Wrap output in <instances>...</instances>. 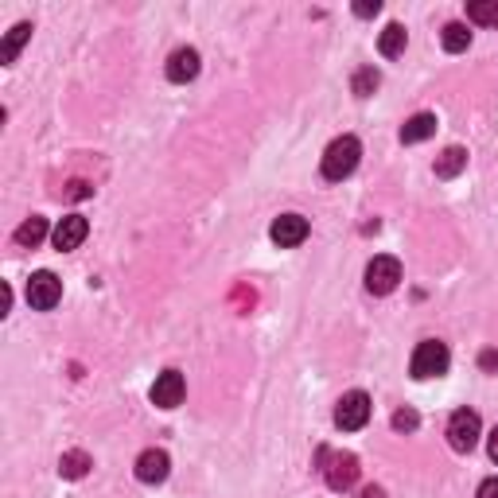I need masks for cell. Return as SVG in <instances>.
<instances>
[{"mask_svg":"<svg viewBox=\"0 0 498 498\" xmlns=\"http://www.w3.org/2000/svg\"><path fill=\"white\" fill-rule=\"evenodd\" d=\"M467 20L479 27H494L498 24V0H472L467 5Z\"/></svg>","mask_w":498,"mask_h":498,"instance_id":"obj_19","label":"cell"},{"mask_svg":"<svg viewBox=\"0 0 498 498\" xmlns=\"http://www.w3.org/2000/svg\"><path fill=\"white\" fill-rule=\"evenodd\" d=\"M475 498H498V475H494V479H482L479 491H475Z\"/></svg>","mask_w":498,"mask_h":498,"instance_id":"obj_24","label":"cell"},{"mask_svg":"<svg viewBox=\"0 0 498 498\" xmlns=\"http://www.w3.org/2000/svg\"><path fill=\"white\" fill-rule=\"evenodd\" d=\"M463 168H467V149H460V144H451V149L436 156V180H456Z\"/></svg>","mask_w":498,"mask_h":498,"instance_id":"obj_13","label":"cell"},{"mask_svg":"<svg viewBox=\"0 0 498 498\" xmlns=\"http://www.w3.org/2000/svg\"><path fill=\"white\" fill-rule=\"evenodd\" d=\"M436 133V117L432 113H417V117H409V121L401 125V144H420V140H429Z\"/></svg>","mask_w":498,"mask_h":498,"instance_id":"obj_14","label":"cell"},{"mask_svg":"<svg viewBox=\"0 0 498 498\" xmlns=\"http://www.w3.org/2000/svg\"><path fill=\"white\" fill-rule=\"evenodd\" d=\"M183 393H187V382H183V374L180 370H164L156 378V386H152V405L160 409H175L183 401Z\"/></svg>","mask_w":498,"mask_h":498,"instance_id":"obj_10","label":"cell"},{"mask_svg":"<svg viewBox=\"0 0 498 498\" xmlns=\"http://www.w3.org/2000/svg\"><path fill=\"white\" fill-rule=\"evenodd\" d=\"M441 43H444V51L460 55V51L472 47V32H467V24H448L441 32Z\"/></svg>","mask_w":498,"mask_h":498,"instance_id":"obj_20","label":"cell"},{"mask_svg":"<svg viewBox=\"0 0 498 498\" xmlns=\"http://www.w3.org/2000/svg\"><path fill=\"white\" fill-rule=\"evenodd\" d=\"M168 78L171 82H192V78H199V51L195 47H180V51H171V58H168Z\"/></svg>","mask_w":498,"mask_h":498,"instance_id":"obj_12","label":"cell"},{"mask_svg":"<svg viewBox=\"0 0 498 498\" xmlns=\"http://www.w3.org/2000/svg\"><path fill=\"white\" fill-rule=\"evenodd\" d=\"M58 300H63V281L47 269L32 273V281H27V304H32L36 312H51Z\"/></svg>","mask_w":498,"mask_h":498,"instance_id":"obj_7","label":"cell"},{"mask_svg":"<svg viewBox=\"0 0 498 498\" xmlns=\"http://www.w3.org/2000/svg\"><path fill=\"white\" fill-rule=\"evenodd\" d=\"M487 451H491V460H494V463H498V429H494V432H491V444H487Z\"/></svg>","mask_w":498,"mask_h":498,"instance_id":"obj_27","label":"cell"},{"mask_svg":"<svg viewBox=\"0 0 498 498\" xmlns=\"http://www.w3.org/2000/svg\"><path fill=\"white\" fill-rule=\"evenodd\" d=\"M370 413H374L370 398H366L362 389H350V393L339 398V405H335V424H339L343 432H358V429H366Z\"/></svg>","mask_w":498,"mask_h":498,"instance_id":"obj_4","label":"cell"},{"mask_svg":"<svg viewBox=\"0 0 498 498\" xmlns=\"http://www.w3.org/2000/svg\"><path fill=\"white\" fill-rule=\"evenodd\" d=\"M378 82H382V75H378L374 67H362L355 75V82H350V90H355V98H370L378 90Z\"/></svg>","mask_w":498,"mask_h":498,"instance_id":"obj_21","label":"cell"},{"mask_svg":"<svg viewBox=\"0 0 498 498\" xmlns=\"http://www.w3.org/2000/svg\"><path fill=\"white\" fill-rule=\"evenodd\" d=\"M405 43H409V36H405V27L401 24H389L382 36H378V51H382L386 58H398L401 51H405Z\"/></svg>","mask_w":498,"mask_h":498,"instance_id":"obj_18","label":"cell"},{"mask_svg":"<svg viewBox=\"0 0 498 498\" xmlns=\"http://www.w3.org/2000/svg\"><path fill=\"white\" fill-rule=\"evenodd\" d=\"M86 233H90V223H86L82 214H67V218H58V226L51 230V242L58 254H70V249H78L86 242Z\"/></svg>","mask_w":498,"mask_h":498,"instance_id":"obj_8","label":"cell"},{"mask_svg":"<svg viewBox=\"0 0 498 498\" xmlns=\"http://www.w3.org/2000/svg\"><path fill=\"white\" fill-rule=\"evenodd\" d=\"M307 230H312V226H307V218H304V214H281V218L273 223L269 238H273L276 245H281V249H296V245L307 238Z\"/></svg>","mask_w":498,"mask_h":498,"instance_id":"obj_9","label":"cell"},{"mask_svg":"<svg viewBox=\"0 0 498 498\" xmlns=\"http://www.w3.org/2000/svg\"><path fill=\"white\" fill-rule=\"evenodd\" d=\"M43 238H47V218L32 214V218H24V223L16 226V245H24V249H36Z\"/></svg>","mask_w":498,"mask_h":498,"instance_id":"obj_16","label":"cell"},{"mask_svg":"<svg viewBox=\"0 0 498 498\" xmlns=\"http://www.w3.org/2000/svg\"><path fill=\"white\" fill-rule=\"evenodd\" d=\"M358 160H362V144H358V137H339V140H331L327 152H324V180L343 183L347 175L358 168Z\"/></svg>","mask_w":498,"mask_h":498,"instance_id":"obj_2","label":"cell"},{"mask_svg":"<svg viewBox=\"0 0 498 498\" xmlns=\"http://www.w3.org/2000/svg\"><path fill=\"white\" fill-rule=\"evenodd\" d=\"M417 424H420V417L413 413V409H401V413H393V429H398V432H413Z\"/></svg>","mask_w":498,"mask_h":498,"instance_id":"obj_22","label":"cell"},{"mask_svg":"<svg viewBox=\"0 0 498 498\" xmlns=\"http://www.w3.org/2000/svg\"><path fill=\"white\" fill-rule=\"evenodd\" d=\"M479 436H482V420L475 409H456L448 420V444L456 451H472L479 444Z\"/></svg>","mask_w":498,"mask_h":498,"instance_id":"obj_6","label":"cell"},{"mask_svg":"<svg viewBox=\"0 0 498 498\" xmlns=\"http://www.w3.org/2000/svg\"><path fill=\"white\" fill-rule=\"evenodd\" d=\"M319 472H324L331 491H350L358 482L362 467H358L355 451H327V448H319Z\"/></svg>","mask_w":498,"mask_h":498,"instance_id":"obj_1","label":"cell"},{"mask_svg":"<svg viewBox=\"0 0 498 498\" xmlns=\"http://www.w3.org/2000/svg\"><path fill=\"white\" fill-rule=\"evenodd\" d=\"M448 362H451V355H448V347H444L441 339H424V343L413 350V362H409V370H413L417 382H429V378L448 374Z\"/></svg>","mask_w":498,"mask_h":498,"instance_id":"obj_3","label":"cell"},{"mask_svg":"<svg viewBox=\"0 0 498 498\" xmlns=\"http://www.w3.org/2000/svg\"><path fill=\"white\" fill-rule=\"evenodd\" d=\"M358 498H386V491H382V487H374V482H370V487H362V491H358Z\"/></svg>","mask_w":498,"mask_h":498,"instance_id":"obj_26","label":"cell"},{"mask_svg":"<svg viewBox=\"0 0 498 498\" xmlns=\"http://www.w3.org/2000/svg\"><path fill=\"white\" fill-rule=\"evenodd\" d=\"M401 285V261L398 257H374L370 265H366V292H374V296H389L393 288Z\"/></svg>","mask_w":498,"mask_h":498,"instance_id":"obj_5","label":"cell"},{"mask_svg":"<svg viewBox=\"0 0 498 498\" xmlns=\"http://www.w3.org/2000/svg\"><path fill=\"white\" fill-rule=\"evenodd\" d=\"M482 370H498V350H482Z\"/></svg>","mask_w":498,"mask_h":498,"instance_id":"obj_25","label":"cell"},{"mask_svg":"<svg viewBox=\"0 0 498 498\" xmlns=\"http://www.w3.org/2000/svg\"><path fill=\"white\" fill-rule=\"evenodd\" d=\"M168 472H171V460H168L164 448H149L137 456V479L140 482H164Z\"/></svg>","mask_w":498,"mask_h":498,"instance_id":"obj_11","label":"cell"},{"mask_svg":"<svg viewBox=\"0 0 498 498\" xmlns=\"http://www.w3.org/2000/svg\"><path fill=\"white\" fill-rule=\"evenodd\" d=\"M378 12H382V5H378V0H358V5H355V16H378Z\"/></svg>","mask_w":498,"mask_h":498,"instance_id":"obj_23","label":"cell"},{"mask_svg":"<svg viewBox=\"0 0 498 498\" xmlns=\"http://www.w3.org/2000/svg\"><path fill=\"white\" fill-rule=\"evenodd\" d=\"M90 467H94V460L75 448V451H63V460H58V475L63 479H86L90 475Z\"/></svg>","mask_w":498,"mask_h":498,"instance_id":"obj_17","label":"cell"},{"mask_svg":"<svg viewBox=\"0 0 498 498\" xmlns=\"http://www.w3.org/2000/svg\"><path fill=\"white\" fill-rule=\"evenodd\" d=\"M27 39H32V24H16V27H12V32L5 36V43H0V63H5V67L16 63V55H20V47H24Z\"/></svg>","mask_w":498,"mask_h":498,"instance_id":"obj_15","label":"cell"}]
</instances>
